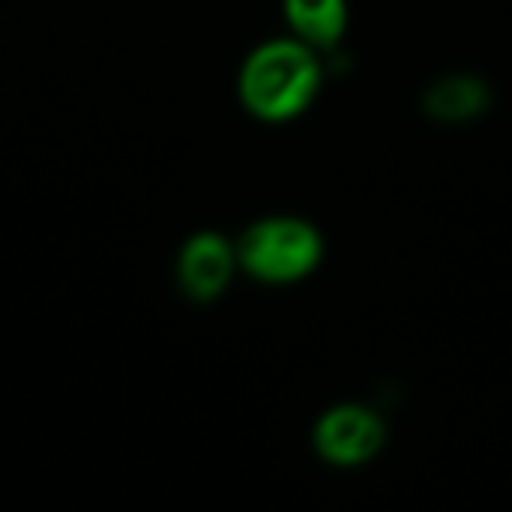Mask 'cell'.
<instances>
[{"instance_id": "obj_1", "label": "cell", "mask_w": 512, "mask_h": 512, "mask_svg": "<svg viewBox=\"0 0 512 512\" xmlns=\"http://www.w3.org/2000/svg\"><path fill=\"white\" fill-rule=\"evenodd\" d=\"M321 87L315 48L300 39L261 42L240 69L243 105L267 123H282L309 108Z\"/></svg>"}, {"instance_id": "obj_2", "label": "cell", "mask_w": 512, "mask_h": 512, "mask_svg": "<svg viewBox=\"0 0 512 512\" xmlns=\"http://www.w3.org/2000/svg\"><path fill=\"white\" fill-rule=\"evenodd\" d=\"M324 255L318 228L297 216H267L246 228L237 261L261 282L285 285L309 276Z\"/></svg>"}, {"instance_id": "obj_3", "label": "cell", "mask_w": 512, "mask_h": 512, "mask_svg": "<svg viewBox=\"0 0 512 512\" xmlns=\"http://www.w3.org/2000/svg\"><path fill=\"white\" fill-rule=\"evenodd\" d=\"M384 441L381 420L360 405H339L321 417L315 429L318 453L333 465H360L378 453Z\"/></svg>"}, {"instance_id": "obj_4", "label": "cell", "mask_w": 512, "mask_h": 512, "mask_svg": "<svg viewBox=\"0 0 512 512\" xmlns=\"http://www.w3.org/2000/svg\"><path fill=\"white\" fill-rule=\"evenodd\" d=\"M234 264H237V252L231 249V243L216 231H201L189 237L180 249V258H177L180 288L192 300H201V303L216 300L228 288Z\"/></svg>"}, {"instance_id": "obj_5", "label": "cell", "mask_w": 512, "mask_h": 512, "mask_svg": "<svg viewBox=\"0 0 512 512\" xmlns=\"http://www.w3.org/2000/svg\"><path fill=\"white\" fill-rule=\"evenodd\" d=\"M285 18L300 42L309 48H330L345 36L348 3L345 0H285Z\"/></svg>"}, {"instance_id": "obj_6", "label": "cell", "mask_w": 512, "mask_h": 512, "mask_svg": "<svg viewBox=\"0 0 512 512\" xmlns=\"http://www.w3.org/2000/svg\"><path fill=\"white\" fill-rule=\"evenodd\" d=\"M486 84L474 75H450L426 93V111L438 120H468L486 105Z\"/></svg>"}]
</instances>
